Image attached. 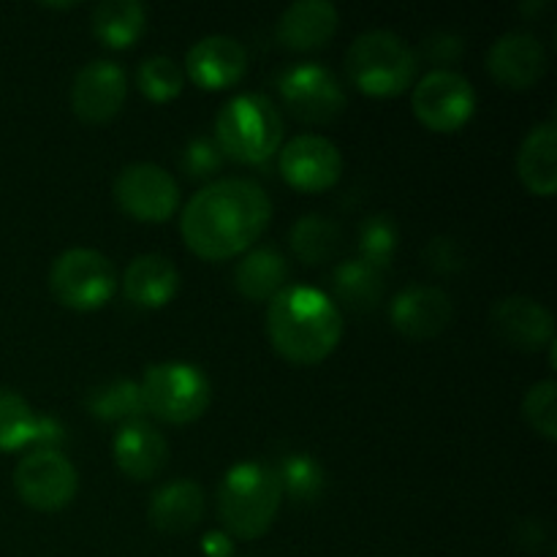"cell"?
<instances>
[{"label":"cell","mask_w":557,"mask_h":557,"mask_svg":"<svg viewBox=\"0 0 557 557\" xmlns=\"http://www.w3.org/2000/svg\"><path fill=\"white\" fill-rule=\"evenodd\" d=\"M114 462L120 471L134 482H147L156 479L169 462V444L161 435V430L152 428L145 419L123 424L114 435L112 444Z\"/></svg>","instance_id":"d6986e66"},{"label":"cell","mask_w":557,"mask_h":557,"mask_svg":"<svg viewBox=\"0 0 557 557\" xmlns=\"http://www.w3.org/2000/svg\"><path fill=\"white\" fill-rule=\"evenodd\" d=\"M87 411L98 422H112V424H128L141 419L145 413V400H141L139 384L131 379H112L107 384L96 386L87 395Z\"/></svg>","instance_id":"4316f807"},{"label":"cell","mask_w":557,"mask_h":557,"mask_svg":"<svg viewBox=\"0 0 557 557\" xmlns=\"http://www.w3.org/2000/svg\"><path fill=\"white\" fill-rule=\"evenodd\" d=\"M424 259L430 261V267L438 272H457L466 267V256H462L460 243L455 237H435L433 243L424 248Z\"/></svg>","instance_id":"e575fe53"},{"label":"cell","mask_w":557,"mask_h":557,"mask_svg":"<svg viewBox=\"0 0 557 557\" xmlns=\"http://www.w3.org/2000/svg\"><path fill=\"white\" fill-rule=\"evenodd\" d=\"M419 54L392 30H368L346 52V74L354 87L373 98H392L411 87Z\"/></svg>","instance_id":"5b68a950"},{"label":"cell","mask_w":557,"mask_h":557,"mask_svg":"<svg viewBox=\"0 0 557 557\" xmlns=\"http://www.w3.org/2000/svg\"><path fill=\"white\" fill-rule=\"evenodd\" d=\"M277 484L286 498L294 504H315L324 495L326 487V473L321 462L310 455H286L275 466Z\"/></svg>","instance_id":"83f0119b"},{"label":"cell","mask_w":557,"mask_h":557,"mask_svg":"<svg viewBox=\"0 0 557 557\" xmlns=\"http://www.w3.org/2000/svg\"><path fill=\"white\" fill-rule=\"evenodd\" d=\"M128 79L123 65L98 58L82 65L71 82V109L85 123H107L123 109Z\"/></svg>","instance_id":"4fadbf2b"},{"label":"cell","mask_w":557,"mask_h":557,"mask_svg":"<svg viewBox=\"0 0 557 557\" xmlns=\"http://www.w3.org/2000/svg\"><path fill=\"white\" fill-rule=\"evenodd\" d=\"M288 283V261L275 248H250L234 267V286L253 302H270Z\"/></svg>","instance_id":"603a6c76"},{"label":"cell","mask_w":557,"mask_h":557,"mask_svg":"<svg viewBox=\"0 0 557 557\" xmlns=\"http://www.w3.org/2000/svg\"><path fill=\"white\" fill-rule=\"evenodd\" d=\"M487 71L504 87L525 90L547 71V49L536 33L509 30L495 38L487 49Z\"/></svg>","instance_id":"9a60e30c"},{"label":"cell","mask_w":557,"mask_h":557,"mask_svg":"<svg viewBox=\"0 0 557 557\" xmlns=\"http://www.w3.org/2000/svg\"><path fill=\"white\" fill-rule=\"evenodd\" d=\"M248 71V52L232 36H205L185 54V74L205 90H223L237 85Z\"/></svg>","instance_id":"e0dca14e"},{"label":"cell","mask_w":557,"mask_h":557,"mask_svg":"<svg viewBox=\"0 0 557 557\" xmlns=\"http://www.w3.org/2000/svg\"><path fill=\"white\" fill-rule=\"evenodd\" d=\"M422 58L435 69H451L462 58V38L451 30H433L422 41Z\"/></svg>","instance_id":"836d02e7"},{"label":"cell","mask_w":557,"mask_h":557,"mask_svg":"<svg viewBox=\"0 0 557 557\" xmlns=\"http://www.w3.org/2000/svg\"><path fill=\"white\" fill-rule=\"evenodd\" d=\"M180 288V272L163 253H141L125 267L123 292L139 308H163Z\"/></svg>","instance_id":"44dd1931"},{"label":"cell","mask_w":557,"mask_h":557,"mask_svg":"<svg viewBox=\"0 0 557 557\" xmlns=\"http://www.w3.org/2000/svg\"><path fill=\"white\" fill-rule=\"evenodd\" d=\"M397 223L392 221L389 215H368L362 223H359L357 234V248L359 259H364L368 264L379 267V270H386L389 261L395 259L397 250Z\"/></svg>","instance_id":"4dcf8cb0"},{"label":"cell","mask_w":557,"mask_h":557,"mask_svg":"<svg viewBox=\"0 0 557 557\" xmlns=\"http://www.w3.org/2000/svg\"><path fill=\"white\" fill-rule=\"evenodd\" d=\"M413 114L435 134L460 131L476 112V90L455 69H433L417 82L411 92Z\"/></svg>","instance_id":"ba28073f"},{"label":"cell","mask_w":557,"mask_h":557,"mask_svg":"<svg viewBox=\"0 0 557 557\" xmlns=\"http://www.w3.org/2000/svg\"><path fill=\"white\" fill-rule=\"evenodd\" d=\"M215 145L239 163H261L281 147L283 117L261 92H237L215 117Z\"/></svg>","instance_id":"277c9868"},{"label":"cell","mask_w":557,"mask_h":557,"mask_svg":"<svg viewBox=\"0 0 557 557\" xmlns=\"http://www.w3.org/2000/svg\"><path fill=\"white\" fill-rule=\"evenodd\" d=\"M223 158L226 156H223L221 147L215 145V139H210V136H194V139L185 145L180 163H183V172L188 174V177L210 180L212 174L221 172Z\"/></svg>","instance_id":"d6a6232c"},{"label":"cell","mask_w":557,"mask_h":557,"mask_svg":"<svg viewBox=\"0 0 557 557\" xmlns=\"http://www.w3.org/2000/svg\"><path fill=\"white\" fill-rule=\"evenodd\" d=\"M36 417L30 403L14 389H0V451H16L30 446Z\"/></svg>","instance_id":"f1b7e54d"},{"label":"cell","mask_w":557,"mask_h":557,"mask_svg":"<svg viewBox=\"0 0 557 557\" xmlns=\"http://www.w3.org/2000/svg\"><path fill=\"white\" fill-rule=\"evenodd\" d=\"M517 174L522 185L536 196L557 190V125L555 120L533 125L517 152Z\"/></svg>","instance_id":"7402d4cb"},{"label":"cell","mask_w":557,"mask_h":557,"mask_svg":"<svg viewBox=\"0 0 557 557\" xmlns=\"http://www.w3.org/2000/svg\"><path fill=\"white\" fill-rule=\"evenodd\" d=\"M92 33L112 49L134 47L147 27V9L139 0H103L92 9Z\"/></svg>","instance_id":"d4e9b609"},{"label":"cell","mask_w":557,"mask_h":557,"mask_svg":"<svg viewBox=\"0 0 557 557\" xmlns=\"http://www.w3.org/2000/svg\"><path fill=\"white\" fill-rule=\"evenodd\" d=\"M272 218V201L248 177H218L201 185L180 215L185 245L207 261H226L253 248Z\"/></svg>","instance_id":"6da1fadb"},{"label":"cell","mask_w":557,"mask_h":557,"mask_svg":"<svg viewBox=\"0 0 557 557\" xmlns=\"http://www.w3.org/2000/svg\"><path fill=\"white\" fill-rule=\"evenodd\" d=\"M267 335L275 351L294 364H315L330 357L343 337V315L335 299L313 286H286L267 305Z\"/></svg>","instance_id":"7a4b0ae2"},{"label":"cell","mask_w":557,"mask_h":557,"mask_svg":"<svg viewBox=\"0 0 557 557\" xmlns=\"http://www.w3.org/2000/svg\"><path fill=\"white\" fill-rule=\"evenodd\" d=\"M136 85L150 101H172L183 92L185 71L166 54H150L136 69Z\"/></svg>","instance_id":"f546056e"},{"label":"cell","mask_w":557,"mask_h":557,"mask_svg":"<svg viewBox=\"0 0 557 557\" xmlns=\"http://www.w3.org/2000/svg\"><path fill=\"white\" fill-rule=\"evenodd\" d=\"M65 441V424L60 419L47 417V413H38L36 428H33L30 446L33 449H60V444Z\"/></svg>","instance_id":"d590c367"},{"label":"cell","mask_w":557,"mask_h":557,"mask_svg":"<svg viewBox=\"0 0 557 557\" xmlns=\"http://www.w3.org/2000/svg\"><path fill=\"white\" fill-rule=\"evenodd\" d=\"M386 288V275L364 259H346L332 270V292L351 310H373Z\"/></svg>","instance_id":"cb8c5ba5"},{"label":"cell","mask_w":557,"mask_h":557,"mask_svg":"<svg viewBox=\"0 0 557 557\" xmlns=\"http://www.w3.org/2000/svg\"><path fill=\"white\" fill-rule=\"evenodd\" d=\"M281 177L305 194L330 190L343 174L341 147L321 134H297L277 156Z\"/></svg>","instance_id":"7c38bea8"},{"label":"cell","mask_w":557,"mask_h":557,"mask_svg":"<svg viewBox=\"0 0 557 557\" xmlns=\"http://www.w3.org/2000/svg\"><path fill=\"white\" fill-rule=\"evenodd\" d=\"M20 500L38 511H60L74 500L79 473L60 449H30L14 468Z\"/></svg>","instance_id":"30bf717a"},{"label":"cell","mask_w":557,"mask_h":557,"mask_svg":"<svg viewBox=\"0 0 557 557\" xmlns=\"http://www.w3.org/2000/svg\"><path fill=\"white\" fill-rule=\"evenodd\" d=\"M114 201L136 221L161 223L180 207V185L158 163L136 161L114 177Z\"/></svg>","instance_id":"8fae6325"},{"label":"cell","mask_w":557,"mask_h":557,"mask_svg":"<svg viewBox=\"0 0 557 557\" xmlns=\"http://www.w3.org/2000/svg\"><path fill=\"white\" fill-rule=\"evenodd\" d=\"M451 313V297L438 286H428V283H411L397 297L392 299L389 319L400 335L413 337V341H424V337H435L449 326Z\"/></svg>","instance_id":"2e32d148"},{"label":"cell","mask_w":557,"mask_h":557,"mask_svg":"<svg viewBox=\"0 0 557 557\" xmlns=\"http://www.w3.org/2000/svg\"><path fill=\"white\" fill-rule=\"evenodd\" d=\"M139 392L145 411L169 424L196 422L212 400L210 379L190 362L147 364Z\"/></svg>","instance_id":"8992f818"},{"label":"cell","mask_w":557,"mask_h":557,"mask_svg":"<svg viewBox=\"0 0 557 557\" xmlns=\"http://www.w3.org/2000/svg\"><path fill=\"white\" fill-rule=\"evenodd\" d=\"M288 239H292V250L305 264H324V261L335 259L341 250L343 232L330 215L308 212L294 223Z\"/></svg>","instance_id":"484cf974"},{"label":"cell","mask_w":557,"mask_h":557,"mask_svg":"<svg viewBox=\"0 0 557 557\" xmlns=\"http://www.w3.org/2000/svg\"><path fill=\"white\" fill-rule=\"evenodd\" d=\"M495 337L517 351H542L555 341V319L547 305L525 294L498 299L490 310Z\"/></svg>","instance_id":"5bb4252c"},{"label":"cell","mask_w":557,"mask_h":557,"mask_svg":"<svg viewBox=\"0 0 557 557\" xmlns=\"http://www.w3.org/2000/svg\"><path fill=\"white\" fill-rule=\"evenodd\" d=\"M277 92L302 123H330L346 109V90L324 63H292L277 74Z\"/></svg>","instance_id":"9c48e42d"},{"label":"cell","mask_w":557,"mask_h":557,"mask_svg":"<svg viewBox=\"0 0 557 557\" xmlns=\"http://www.w3.org/2000/svg\"><path fill=\"white\" fill-rule=\"evenodd\" d=\"M150 522L156 531L180 536L194 531L205 517V490L194 479H174L161 484L150 498Z\"/></svg>","instance_id":"ffe728a7"},{"label":"cell","mask_w":557,"mask_h":557,"mask_svg":"<svg viewBox=\"0 0 557 557\" xmlns=\"http://www.w3.org/2000/svg\"><path fill=\"white\" fill-rule=\"evenodd\" d=\"M112 259L96 248H69L49 267V292L69 310H98L117 292Z\"/></svg>","instance_id":"52a82bcc"},{"label":"cell","mask_w":557,"mask_h":557,"mask_svg":"<svg viewBox=\"0 0 557 557\" xmlns=\"http://www.w3.org/2000/svg\"><path fill=\"white\" fill-rule=\"evenodd\" d=\"M201 547L210 557H232L234 555V544L232 536L226 531H210L205 539H201Z\"/></svg>","instance_id":"8d00e7d4"},{"label":"cell","mask_w":557,"mask_h":557,"mask_svg":"<svg viewBox=\"0 0 557 557\" xmlns=\"http://www.w3.org/2000/svg\"><path fill=\"white\" fill-rule=\"evenodd\" d=\"M283 493L275 468L267 462H237L218 487V520L234 539H261L281 511Z\"/></svg>","instance_id":"3957f363"},{"label":"cell","mask_w":557,"mask_h":557,"mask_svg":"<svg viewBox=\"0 0 557 557\" xmlns=\"http://www.w3.org/2000/svg\"><path fill=\"white\" fill-rule=\"evenodd\" d=\"M341 25V11L330 0H294L277 16V41L294 52H310L330 41Z\"/></svg>","instance_id":"ac0fdd59"},{"label":"cell","mask_w":557,"mask_h":557,"mask_svg":"<svg viewBox=\"0 0 557 557\" xmlns=\"http://www.w3.org/2000/svg\"><path fill=\"white\" fill-rule=\"evenodd\" d=\"M522 417L536 430L542 438H557V384L553 379L539 381L525 392L522 400Z\"/></svg>","instance_id":"1f68e13d"}]
</instances>
